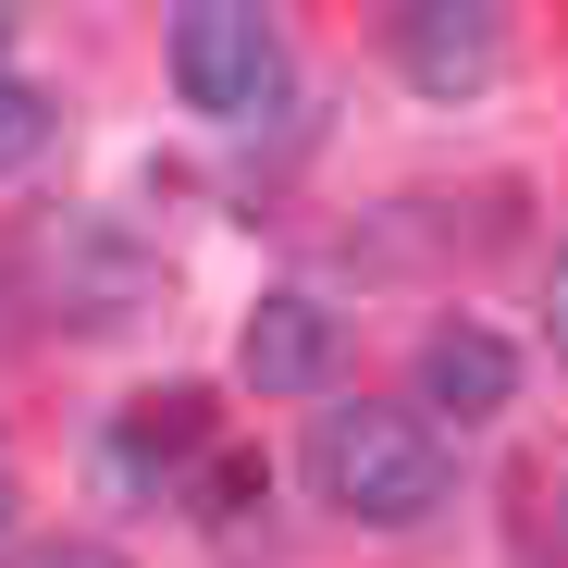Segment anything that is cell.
I'll return each mask as SVG.
<instances>
[{
	"label": "cell",
	"mask_w": 568,
	"mask_h": 568,
	"mask_svg": "<svg viewBox=\"0 0 568 568\" xmlns=\"http://www.w3.org/2000/svg\"><path fill=\"white\" fill-rule=\"evenodd\" d=\"M38 149H50V100H38L26 74H0V173H13V161H38Z\"/></svg>",
	"instance_id": "7"
},
{
	"label": "cell",
	"mask_w": 568,
	"mask_h": 568,
	"mask_svg": "<svg viewBox=\"0 0 568 568\" xmlns=\"http://www.w3.org/2000/svg\"><path fill=\"white\" fill-rule=\"evenodd\" d=\"M0 531H13V469H0Z\"/></svg>",
	"instance_id": "10"
},
{
	"label": "cell",
	"mask_w": 568,
	"mask_h": 568,
	"mask_svg": "<svg viewBox=\"0 0 568 568\" xmlns=\"http://www.w3.org/2000/svg\"><path fill=\"white\" fill-rule=\"evenodd\" d=\"M235 371H247L260 396H322V371H334V310H322V297H260Z\"/></svg>",
	"instance_id": "3"
},
{
	"label": "cell",
	"mask_w": 568,
	"mask_h": 568,
	"mask_svg": "<svg viewBox=\"0 0 568 568\" xmlns=\"http://www.w3.org/2000/svg\"><path fill=\"white\" fill-rule=\"evenodd\" d=\"M519 396V358L483 334V322H445L433 346H420V408H445V420H495Z\"/></svg>",
	"instance_id": "5"
},
{
	"label": "cell",
	"mask_w": 568,
	"mask_h": 568,
	"mask_svg": "<svg viewBox=\"0 0 568 568\" xmlns=\"http://www.w3.org/2000/svg\"><path fill=\"white\" fill-rule=\"evenodd\" d=\"M199 445H211V396H199V384L136 396V408H124V433H112V457H124V469H173V457H199Z\"/></svg>",
	"instance_id": "6"
},
{
	"label": "cell",
	"mask_w": 568,
	"mask_h": 568,
	"mask_svg": "<svg viewBox=\"0 0 568 568\" xmlns=\"http://www.w3.org/2000/svg\"><path fill=\"white\" fill-rule=\"evenodd\" d=\"M13 568H124V556H100V544H38V556H13Z\"/></svg>",
	"instance_id": "8"
},
{
	"label": "cell",
	"mask_w": 568,
	"mask_h": 568,
	"mask_svg": "<svg viewBox=\"0 0 568 568\" xmlns=\"http://www.w3.org/2000/svg\"><path fill=\"white\" fill-rule=\"evenodd\" d=\"M544 334H556V358H568V247H556V284H544Z\"/></svg>",
	"instance_id": "9"
},
{
	"label": "cell",
	"mask_w": 568,
	"mask_h": 568,
	"mask_svg": "<svg viewBox=\"0 0 568 568\" xmlns=\"http://www.w3.org/2000/svg\"><path fill=\"white\" fill-rule=\"evenodd\" d=\"M396 50H408V87H433V100H469V87H495L507 26H495V13H457V0H420V13L396 26Z\"/></svg>",
	"instance_id": "4"
},
{
	"label": "cell",
	"mask_w": 568,
	"mask_h": 568,
	"mask_svg": "<svg viewBox=\"0 0 568 568\" xmlns=\"http://www.w3.org/2000/svg\"><path fill=\"white\" fill-rule=\"evenodd\" d=\"M310 483H322V507H346V519H371V531H408V519L445 507V445H433L420 408L346 396V408L310 420Z\"/></svg>",
	"instance_id": "1"
},
{
	"label": "cell",
	"mask_w": 568,
	"mask_h": 568,
	"mask_svg": "<svg viewBox=\"0 0 568 568\" xmlns=\"http://www.w3.org/2000/svg\"><path fill=\"white\" fill-rule=\"evenodd\" d=\"M0 50H13V26H0Z\"/></svg>",
	"instance_id": "11"
},
{
	"label": "cell",
	"mask_w": 568,
	"mask_h": 568,
	"mask_svg": "<svg viewBox=\"0 0 568 568\" xmlns=\"http://www.w3.org/2000/svg\"><path fill=\"white\" fill-rule=\"evenodd\" d=\"M173 87L185 112L211 124H260L284 100V38L272 13H247V0H199V13H173Z\"/></svg>",
	"instance_id": "2"
}]
</instances>
